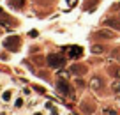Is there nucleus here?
I'll return each mask as SVG.
<instances>
[{"mask_svg":"<svg viewBox=\"0 0 120 115\" xmlns=\"http://www.w3.org/2000/svg\"><path fill=\"white\" fill-rule=\"evenodd\" d=\"M55 87H56V90H58V92L62 94L64 97H71V99L74 97V92H72V87L69 85V83L65 82V80H58Z\"/></svg>","mask_w":120,"mask_h":115,"instance_id":"1","label":"nucleus"},{"mask_svg":"<svg viewBox=\"0 0 120 115\" xmlns=\"http://www.w3.org/2000/svg\"><path fill=\"white\" fill-rule=\"evenodd\" d=\"M48 64H49V67L58 69V67H62L65 64V59L62 55H55V53H51V55H48Z\"/></svg>","mask_w":120,"mask_h":115,"instance_id":"2","label":"nucleus"},{"mask_svg":"<svg viewBox=\"0 0 120 115\" xmlns=\"http://www.w3.org/2000/svg\"><path fill=\"white\" fill-rule=\"evenodd\" d=\"M90 87L94 92H102L104 90V82H102L101 76H94V78L90 80Z\"/></svg>","mask_w":120,"mask_h":115,"instance_id":"3","label":"nucleus"},{"mask_svg":"<svg viewBox=\"0 0 120 115\" xmlns=\"http://www.w3.org/2000/svg\"><path fill=\"white\" fill-rule=\"evenodd\" d=\"M79 110H81L83 115H92L95 111V106L90 103V101H81V103H79Z\"/></svg>","mask_w":120,"mask_h":115,"instance_id":"4","label":"nucleus"},{"mask_svg":"<svg viewBox=\"0 0 120 115\" xmlns=\"http://www.w3.org/2000/svg\"><path fill=\"white\" fill-rule=\"evenodd\" d=\"M95 37H97V39H115L116 34L111 32V30H108V28H101V30L95 32Z\"/></svg>","mask_w":120,"mask_h":115,"instance_id":"5","label":"nucleus"},{"mask_svg":"<svg viewBox=\"0 0 120 115\" xmlns=\"http://www.w3.org/2000/svg\"><path fill=\"white\" fill-rule=\"evenodd\" d=\"M5 48L12 50V52H16V50L19 48V37H9V39H5Z\"/></svg>","mask_w":120,"mask_h":115,"instance_id":"6","label":"nucleus"},{"mask_svg":"<svg viewBox=\"0 0 120 115\" xmlns=\"http://www.w3.org/2000/svg\"><path fill=\"white\" fill-rule=\"evenodd\" d=\"M108 74L111 76V78H115V80H120V66L118 64H111V66H108Z\"/></svg>","mask_w":120,"mask_h":115,"instance_id":"7","label":"nucleus"},{"mask_svg":"<svg viewBox=\"0 0 120 115\" xmlns=\"http://www.w3.org/2000/svg\"><path fill=\"white\" fill-rule=\"evenodd\" d=\"M69 71H71L72 74H76V76H83V74L86 73V67L83 66V64H72Z\"/></svg>","mask_w":120,"mask_h":115,"instance_id":"8","label":"nucleus"},{"mask_svg":"<svg viewBox=\"0 0 120 115\" xmlns=\"http://www.w3.org/2000/svg\"><path fill=\"white\" fill-rule=\"evenodd\" d=\"M67 53L71 59H79V57L83 55V50L79 48V46H71V48H67Z\"/></svg>","mask_w":120,"mask_h":115,"instance_id":"9","label":"nucleus"},{"mask_svg":"<svg viewBox=\"0 0 120 115\" xmlns=\"http://www.w3.org/2000/svg\"><path fill=\"white\" fill-rule=\"evenodd\" d=\"M104 25L109 27V28H115V30H120V21L115 18H106L104 20Z\"/></svg>","mask_w":120,"mask_h":115,"instance_id":"10","label":"nucleus"},{"mask_svg":"<svg viewBox=\"0 0 120 115\" xmlns=\"http://www.w3.org/2000/svg\"><path fill=\"white\" fill-rule=\"evenodd\" d=\"M101 0H86L85 4H83V11H92L94 9V5H97Z\"/></svg>","mask_w":120,"mask_h":115,"instance_id":"11","label":"nucleus"},{"mask_svg":"<svg viewBox=\"0 0 120 115\" xmlns=\"http://www.w3.org/2000/svg\"><path fill=\"white\" fill-rule=\"evenodd\" d=\"M104 46L102 44H92V53H94V55H101V53H104Z\"/></svg>","mask_w":120,"mask_h":115,"instance_id":"12","label":"nucleus"},{"mask_svg":"<svg viewBox=\"0 0 120 115\" xmlns=\"http://www.w3.org/2000/svg\"><path fill=\"white\" fill-rule=\"evenodd\" d=\"M109 89H111V92H113V94L120 96V80H115V82L111 83V87H109Z\"/></svg>","mask_w":120,"mask_h":115,"instance_id":"13","label":"nucleus"},{"mask_svg":"<svg viewBox=\"0 0 120 115\" xmlns=\"http://www.w3.org/2000/svg\"><path fill=\"white\" fill-rule=\"evenodd\" d=\"M102 113L104 115H118L115 108H109V106H102Z\"/></svg>","mask_w":120,"mask_h":115,"instance_id":"14","label":"nucleus"},{"mask_svg":"<svg viewBox=\"0 0 120 115\" xmlns=\"http://www.w3.org/2000/svg\"><path fill=\"white\" fill-rule=\"evenodd\" d=\"M111 59H116V60H120V48H115L111 52Z\"/></svg>","mask_w":120,"mask_h":115,"instance_id":"15","label":"nucleus"},{"mask_svg":"<svg viewBox=\"0 0 120 115\" xmlns=\"http://www.w3.org/2000/svg\"><path fill=\"white\" fill-rule=\"evenodd\" d=\"M11 5H16V7H21V5H23V2H21V0H11Z\"/></svg>","mask_w":120,"mask_h":115,"instance_id":"16","label":"nucleus"},{"mask_svg":"<svg viewBox=\"0 0 120 115\" xmlns=\"http://www.w3.org/2000/svg\"><path fill=\"white\" fill-rule=\"evenodd\" d=\"M76 83H78V87H81V89H85V82H83V80H76Z\"/></svg>","mask_w":120,"mask_h":115,"instance_id":"17","label":"nucleus"}]
</instances>
